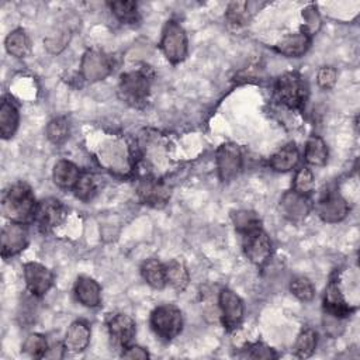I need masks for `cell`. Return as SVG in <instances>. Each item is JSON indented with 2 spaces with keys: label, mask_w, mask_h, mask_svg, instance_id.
Listing matches in <instances>:
<instances>
[{
  "label": "cell",
  "mask_w": 360,
  "mask_h": 360,
  "mask_svg": "<svg viewBox=\"0 0 360 360\" xmlns=\"http://www.w3.org/2000/svg\"><path fill=\"white\" fill-rule=\"evenodd\" d=\"M248 1H232L228 4L225 11V18L231 27L240 28L249 22L250 14L248 10Z\"/></svg>",
  "instance_id": "d6a6232c"
},
{
  "label": "cell",
  "mask_w": 360,
  "mask_h": 360,
  "mask_svg": "<svg viewBox=\"0 0 360 360\" xmlns=\"http://www.w3.org/2000/svg\"><path fill=\"white\" fill-rule=\"evenodd\" d=\"M20 112L11 98L4 97L0 104V134L3 139H10L18 129Z\"/></svg>",
  "instance_id": "603a6c76"
},
{
  "label": "cell",
  "mask_w": 360,
  "mask_h": 360,
  "mask_svg": "<svg viewBox=\"0 0 360 360\" xmlns=\"http://www.w3.org/2000/svg\"><path fill=\"white\" fill-rule=\"evenodd\" d=\"M65 345L63 343H56V345H49L44 357L42 359H62L65 354Z\"/></svg>",
  "instance_id": "7bdbcfd3"
},
{
  "label": "cell",
  "mask_w": 360,
  "mask_h": 360,
  "mask_svg": "<svg viewBox=\"0 0 360 360\" xmlns=\"http://www.w3.org/2000/svg\"><path fill=\"white\" fill-rule=\"evenodd\" d=\"M315 188V177L312 170L308 166H302L295 172L294 180H292V190L304 194V195H309Z\"/></svg>",
  "instance_id": "d590c367"
},
{
  "label": "cell",
  "mask_w": 360,
  "mask_h": 360,
  "mask_svg": "<svg viewBox=\"0 0 360 360\" xmlns=\"http://www.w3.org/2000/svg\"><path fill=\"white\" fill-rule=\"evenodd\" d=\"M150 83L152 76L145 68L125 72L120 76L118 96L132 107H142L150 94Z\"/></svg>",
  "instance_id": "277c9868"
},
{
  "label": "cell",
  "mask_w": 360,
  "mask_h": 360,
  "mask_svg": "<svg viewBox=\"0 0 360 360\" xmlns=\"http://www.w3.org/2000/svg\"><path fill=\"white\" fill-rule=\"evenodd\" d=\"M141 276L155 290H162L166 285V276H165V264L155 257L146 259L141 264Z\"/></svg>",
  "instance_id": "4316f807"
},
{
  "label": "cell",
  "mask_w": 360,
  "mask_h": 360,
  "mask_svg": "<svg viewBox=\"0 0 360 360\" xmlns=\"http://www.w3.org/2000/svg\"><path fill=\"white\" fill-rule=\"evenodd\" d=\"M312 210L309 195L300 194L294 190L285 191L280 198V211L291 222H300L308 217Z\"/></svg>",
  "instance_id": "e0dca14e"
},
{
  "label": "cell",
  "mask_w": 360,
  "mask_h": 360,
  "mask_svg": "<svg viewBox=\"0 0 360 360\" xmlns=\"http://www.w3.org/2000/svg\"><path fill=\"white\" fill-rule=\"evenodd\" d=\"M218 305L221 311V322L228 332L236 330L245 316V305L242 298L231 288H222L218 294Z\"/></svg>",
  "instance_id": "9c48e42d"
},
{
  "label": "cell",
  "mask_w": 360,
  "mask_h": 360,
  "mask_svg": "<svg viewBox=\"0 0 360 360\" xmlns=\"http://www.w3.org/2000/svg\"><path fill=\"white\" fill-rule=\"evenodd\" d=\"M309 96L305 77L297 72L283 73L274 84V98L278 104L290 110H301Z\"/></svg>",
  "instance_id": "3957f363"
},
{
  "label": "cell",
  "mask_w": 360,
  "mask_h": 360,
  "mask_svg": "<svg viewBox=\"0 0 360 360\" xmlns=\"http://www.w3.org/2000/svg\"><path fill=\"white\" fill-rule=\"evenodd\" d=\"M48 346L49 345H48L46 338L41 333L34 332L25 338V340L22 342V346H21V350H22V353H25L30 357L42 359Z\"/></svg>",
  "instance_id": "e575fe53"
},
{
  "label": "cell",
  "mask_w": 360,
  "mask_h": 360,
  "mask_svg": "<svg viewBox=\"0 0 360 360\" xmlns=\"http://www.w3.org/2000/svg\"><path fill=\"white\" fill-rule=\"evenodd\" d=\"M231 217H232L235 229L239 232V235L262 226V221L257 217V214L253 211H249V210H238V211L232 212Z\"/></svg>",
  "instance_id": "836d02e7"
},
{
  "label": "cell",
  "mask_w": 360,
  "mask_h": 360,
  "mask_svg": "<svg viewBox=\"0 0 360 360\" xmlns=\"http://www.w3.org/2000/svg\"><path fill=\"white\" fill-rule=\"evenodd\" d=\"M98 177L93 173H82L76 186L73 187V193L76 195V198H79L83 202H89L91 201L97 193H98Z\"/></svg>",
  "instance_id": "f546056e"
},
{
  "label": "cell",
  "mask_w": 360,
  "mask_h": 360,
  "mask_svg": "<svg viewBox=\"0 0 360 360\" xmlns=\"http://www.w3.org/2000/svg\"><path fill=\"white\" fill-rule=\"evenodd\" d=\"M240 357H248V359H266V360H271V359H277V353L267 345L262 343V342H255V343H249L242 349V353L239 354Z\"/></svg>",
  "instance_id": "74e56055"
},
{
  "label": "cell",
  "mask_w": 360,
  "mask_h": 360,
  "mask_svg": "<svg viewBox=\"0 0 360 360\" xmlns=\"http://www.w3.org/2000/svg\"><path fill=\"white\" fill-rule=\"evenodd\" d=\"M245 256L257 267L264 266L273 253L271 240L262 226L240 235Z\"/></svg>",
  "instance_id": "52a82bcc"
},
{
  "label": "cell",
  "mask_w": 360,
  "mask_h": 360,
  "mask_svg": "<svg viewBox=\"0 0 360 360\" xmlns=\"http://www.w3.org/2000/svg\"><path fill=\"white\" fill-rule=\"evenodd\" d=\"M82 172L80 169L68 159H60L53 165L52 169V179L53 183L60 188H72L76 186Z\"/></svg>",
  "instance_id": "cb8c5ba5"
},
{
  "label": "cell",
  "mask_w": 360,
  "mask_h": 360,
  "mask_svg": "<svg viewBox=\"0 0 360 360\" xmlns=\"http://www.w3.org/2000/svg\"><path fill=\"white\" fill-rule=\"evenodd\" d=\"M323 309L325 315H330L339 319H345L350 316L354 311V307L347 304L345 295L342 292L340 281L336 274H332L323 294Z\"/></svg>",
  "instance_id": "4fadbf2b"
},
{
  "label": "cell",
  "mask_w": 360,
  "mask_h": 360,
  "mask_svg": "<svg viewBox=\"0 0 360 360\" xmlns=\"http://www.w3.org/2000/svg\"><path fill=\"white\" fill-rule=\"evenodd\" d=\"M107 328L111 340L121 349L134 343V338L136 335V323L129 315L122 312L111 315L107 322Z\"/></svg>",
  "instance_id": "ac0fdd59"
},
{
  "label": "cell",
  "mask_w": 360,
  "mask_h": 360,
  "mask_svg": "<svg viewBox=\"0 0 360 360\" xmlns=\"http://www.w3.org/2000/svg\"><path fill=\"white\" fill-rule=\"evenodd\" d=\"M318 217L328 224L343 221L349 214L347 201L336 190H326L315 205Z\"/></svg>",
  "instance_id": "8fae6325"
},
{
  "label": "cell",
  "mask_w": 360,
  "mask_h": 360,
  "mask_svg": "<svg viewBox=\"0 0 360 360\" xmlns=\"http://www.w3.org/2000/svg\"><path fill=\"white\" fill-rule=\"evenodd\" d=\"M73 292L83 307L96 308L101 304V287L90 276H79L75 283Z\"/></svg>",
  "instance_id": "ffe728a7"
},
{
  "label": "cell",
  "mask_w": 360,
  "mask_h": 360,
  "mask_svg": "<svg viewBox=\"0 0 360 360\" xmlns=\"http://www.w3.org/2000/svg\"><path fill=\"white\" fill-rule=\"evenodd\" d=\"M101 167L115 176H127L134 167L132 150L122 138L105 139L96 152Z\"/></svg>",
  "instance_id": "7a4b0ae2"
},
{
  "label": "cell",
  "mask_w": 360,
  "mask_h": 360,
  "mask_svg": "<svg viewBox=\"0 0 360 360\" xmlns=\"http://www.w3.org/2000/svg\"><path fill=\"white\" fill-rule=\"evenodd\" d=\"M160 49L166 59L172 63H180L188 53V41L184 28L174 20H169L160 38Z\"/></svg>",
  "instance_id": "8992f818"
},
{
  "label": "cell",
  "mask_w": 360,
  "mask_h": 360,
  "mask_svg": "<svg viewBox=\"0 0 360 360\" xmlns=\"http://www.w3.org/2000/svg\"><path fill=\"white\" fill-rule=\"evenodd\" d=\"M28 245V229L25 224L10 222L1 229V256L13 257L21 253Z\"/></svg>",
  "instance_id": "2e32d148"
},
{
  "label": "cell",
  "mask_w": 360,
  "mask_h": 360,
  "mask_svg": "<svg viewBox=\"0 0 360 360\" xmlns=\"http://www.w3.org/2000/svg\"><path fill=\"white\" fill-rule=\"evenodd\" d=\"M304 159L309 166H323L328 162V146L319 135H311L304 148Z\"/></svg>",
  "instance_id": "484cf974"
},
{
  "label": "cell",
  "mask_w": 360,
  "mask_h": 360,
  "mask_svg": "<svg viewBox=\"0 0 360 360\" xmlns=\"http://www.w3.org/2000/svg\"><path fill=\"white\" fill-rule=\"evenodd\" d=\"M218 177L222 183H229L238 177L243 166V155L239 145L233 142L222 143L215 153Z\"/></svg>",
  "instance_id": "ba28073f"
},
{
  "label": "cell",
  "mask_w": 360,
  "mask_h": 360,
  "mask_svg": "<svg viewBox=\"0 0 360 360\" xmlns=\"http://www.w3.org/2000/svg\"><path fill=\"white\" fill-rule=\"evenodd\" d=\"M65 218L63 204L53 197L44 198L38 202L34 215V222L41 232H51L53 228L60 225Z\"/></svg>",
  "instance_id": "5bb4252c"
},
{
  "label": "cell",
  "mask_w": 360,
  "mask_h": 360,
  "mask_svg": "<svg viewBox=\"0 0 360 360\" xmlns=\"http://www.w3.org/2000/svg\"><path fill=\"white\" fill-rule=\"evenodd\" d=\"M149 323L159 339L170 342L177 338L183 329V315L176 305L162 304L150 312Z\"/></svg>",
  "instance_id": "5b68a950"
},
{
  "label": "cell",
  "mask_w": 360,
  "mask_h": 360,
  "mask_svg": "<svg viewBox=\"0 0 360 360\" xmlns=\"http://www.w3.org/2000/svg\"><path fill=\"white\" fill-rule=\"evenodd\" d=\"M111 13L124 24H135L139 20V11L138 4L135 1L129 0H121V1H111L108 3Z\"/></svg>",
  "instance_id": "4dcf8cb0"
},
{
  "label": "cell",
  "mask_w": 360,
  "mask_h": 360,
  "mask_svg": "<svg viewBox=\"0 0 360 360\" xmlns=\"http://www.w3.org/2000/svg\"><path fill=\"white\" fill-rule=\"evenodd\" d=\"M165 276L166 285H170L174 291L183 292L190 283V273L184 262L179 259H173L165 263Z\"/></svg>",
  "instance_id": "d4e9b609"
},
{
  "label": "cell",
  "mask_w": 360,
  "mask_h": 360,
  "mask_svg": "<svg viewBox=\"0 0 360 360\" xmlns=\"http://www.w3.org/2000/svg\"><path fill=\"white\" fill-rule=\"evenodd\" d=\"M121 356H122L124 359H132V360H134V359H138V360H145V359H148V357H149V353H148V350H146L145 347L131 343L129 346H127V347H124V349H122Z\"/></svg>",
  "instance_id": "b9f144b4"
},
{
  "label": "cell",
  "mask_w": 360,
  "mask_h": 360,
  "mask_svg": "<svg viewBox=\"0 0 360 360\" xmlns=\"http://www.w3.org/2000/svg\"><path fill=\"white\" fill-rule=\"evenodd\" d=\"M4 46L11 56L25 58L31 51V41L22 28H15L6 37Z\"/></svg>",
  "instance_id": "83f0119b"
},
{
  "label": "cell",
  "mask_w": 360,
  "mask_h": 360,
  "mask_svg": "<svg viewBox=\"0 0 360 360\" xmlns=\"http://www.w3.org/2000/svg\"><path fill=\"white\" fill-rule=\"evenodd\" d=\"M338 80V72L333 66H322L316 73V83L323 90H330Z\"/></svg>",
  "instance_id": "f35d334b"
},
{
  "label": "cell",
  "mask_w": 360,
  "mask_h": 360,
  "mask_svg": "<svg viewBox=\"0 0 360 360\" xmlns=\"http://www.w3.org/2000/svg\"><path fill=\"white\" fill-rule=\"evenodd\" d=\"M302 17L305 24L302 25L301 30H304L307 34L312 37L319 30V25H321V18H319V14L316 13V7L308 6L305 10H302Z\"/></svg>",
  "instance_id": "ab89813d"
},
{
  "label": "cell",
  "mask_w": 360,
  "mask_h": 360,
  "mask_svg": "<svg viewBox=\"0 0 360 360\" xmlns=\"http://www.w3.org/2000/svg\"><path fill=\"white\" fill-rule=\"evenodd\" d=\"M138 198L142 204L153 208H160L170 200V187L155 177H145L138 183L136 187Z\"/></svg>",
  "instance_id": "9a60e30c"
},
{
  "label": "cell",
  "mask_w": 360,
  "mask_h": 360,
  "mask_svg": "<svg viewBox=\"0 0 360 360\" xmlns=\"http://www.w3.org/2000/svg\"><path fill=\"white\" fill-rule=\"evenodd\" d=\"M290 291L294 297H297L300 301L308 302L315 295V287L312 281L305 276H297L290 283Z\"/></svg>",
  "instance_id": "8d00e7d4"
},
{
  "label": "cell",
  "mask_w": 360,
  "mask_h": 360,
  "mask_svg": "<svg viewBox=\"0 0 360 360\" xmlns=\"http://www.w3.org/2000/svg\"><path fill=\"white\" fill-rule=\"evenodd\" d=\"M311 35L304 30L288 34L276 45V51L287 58H301L311 45Z\"/></svg>",
  "instance_id": "44dd1931"
},
{
  "label": "cell",
  "mask_w": 360,
  "mask_h": 360,
  "mask_svg": "<svg viewBox=\"0 0 360 360\" xmlns=\"http://www.w3.org/2000/svg\"><path fill=\"white\" fill-rule=\"evenodd\" d=\"M90 336H91V330L86 321H82V319L73 321L65 333V339H63L65 349L70 353H82L87 349L90 343Z\"/></svg>",
  "instance_id": "d6986e66"
},
{
  "label": "cell",
  "mask_w": 360,
  "mask_h": 360,
  "mask_svg": "<svg viewBox=\"0 0 360 360\" xmlns=\"http://www.w3.org/2000/svg\"><path fill=\"white\" fill-rule=\"evenodd\" d=\"M300 162V150L294 142H288L274 152L269 159V166L278 173H285L292 169Z\"/></svg>",
  "instance_id": "7402d4cb"
},
{
  "label": "cell",
  "mask_w": 360,
  "mask_h": 360,
  "mask_svg": "<svg viewBox=\"0 0 360 360\" xmlns=\"http://www.w3.org/2000/svg\"><path fill=\"white\" fill-rule=\"evenodd\" d=\"M37 205L32 188L24 181L11 184L1 197V214L10 222L27 224L34 221Z\"/></svg>",
  "instance_id": "6da1fadb"
},
{
  "label": "cell",
  "mask_w": 360,
  "mask_h": 360,
  "mask_svg": "<svg viewBox=\"0 0 360 360\" xmlns=\"http://www.w3.org/2000/svg\"><path fill=\"white\" fill-rule=\"evenodd\" d=\"M70 134V124L65 117H56L51 120L45 128V135L53 145H60L68 141Z\"/></svg>",
  "instance_id": "1f68e13d"
},
{
  "label": "cell",
  "mask_w": 360,
  "mask_h": 360,
  "mask_svg": "<svg viewBox=\"0 0 360 360\" xmlns=\"http://www.w3.org/2000/svg\"><path fill=\"white\" fill-rule=\"evenodd\" d=\"M24 281L32 297H44L53 285V273L38 262H27L22 266Z\"/></svg>",
  "instance_id": "7c38bea8"
},
{
  "label": "cell",
  "mask_w": 360,
  "mask_h": 360,
  "mask_svg": "<svg viewBox=\"0 0 360 360\" xmlns=\"http://www.w3.org/2000/svg\"><path fill=\"white\" fill-rule=\"evenodd\" d=\"M318 343V335L312 328H304L298 333L292 346L294 356L298 359H308L314 354Z\"/></svg>",
  "instance_id": "f1b7e54d"
},
{
  "label": "cell",
  "mask_w": 360,
  "mask_h": 360,
  "mask_svg": "<svg viewBox=\"0 0 360 360\" xmlns=\"http://www.w3.org/2000/svg\"><path fill=\"white\" fill-rule=\"evenodd\" d=\"M112 72V62L100 49H87L80 60V76L89 83L104 80Z\"/></svg>",
  "instance_id": "30bf717a"
},
{
  "label": "cell",
  "mask_w": 360,
  "mask_h": 360,
  "mask_svg": "<svg viewBox=\"0 0 360 360\" xmlns=\"http://www.w3.org/2000/svg\"><path fill=\"white\" fill-rule=\"evenodd\" d=\"M69 38H70L69 31L63 30V31H60V32H58V34L49 35V37L45 39V45H46V48H48L52 53H58V52H60V51L68 45Z\"/></svg>",
  "instance_id": "60d3db41"
}]
</instances>
